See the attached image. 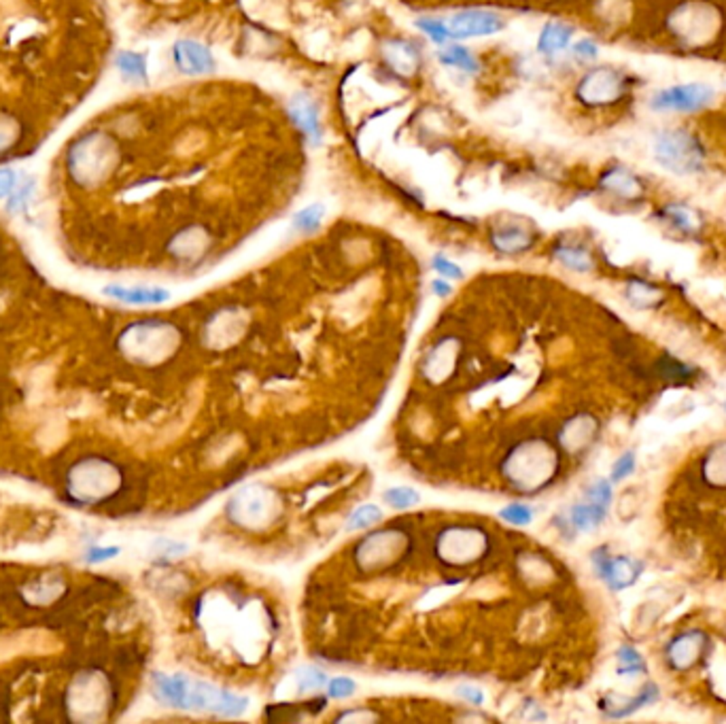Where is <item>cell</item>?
<instances>
[{
	"mask_svg": "<svg viewBox=\"0 0 726 724\" xmlns=\"http://www.w3.org/2000/svg\"><path fill=\"white\" fill-rule=\"evenodd\" d=\"M655 157L674 174H693L703 164V149L693 134L684 130H663L655 138Z\"/></svg>",
	"mask_w": 726,
	"mask_h": 724,
	"instance_id": "obj_1",
	"label": "cell"
},
{
	"mask_svg": "<svg viewBox=\"0 0 726 724\" xmlns=\"http://www.w3.org/2000/svg\"><path fill=\"white\" fill-rule=\"evenodd\" d=\"M713 100V89L705 83H682L671 85L652 96L650 107L655 111H680L693 113L710 105Z\"/></svg>",
	"mask_w": 726,
	"mask_h": 724,
	"instance_id": "obj_2",
	"label": "cell"
},
{
	"mask_svg": "<svg viewBox=\"0 0 726 724\" xmlns=\"http://www.w3.org/2000/svg\"><path fill=\"white\" fill-rule=\"evenodd\" d=\"M447 22L450 26V33L455 36V41L476 39V36H491L502 33L505 28L504 17L486 9L459 11V14L448 17Z\"/></svg>",
	"mask_w": 726,
	"mask_h": 724,
	"instance_id": "obj_3",
	"label": "cell"
},
{
	"mask_svg": "<svg viewBox=\"0 0 726 724\" xmlns=\"http://www.w3.org/2000/svg\"><path fill=\"white\" fill-rule=\"evenodd\" d=\"M173 62L181 75L200 77L217 71V60L204 42L193 39H181L173 45Z\"/></svg>",
	"mask_w": 726,
	"mask_h": 724,
	"instance_id": "obj_4",
	"label": "cell"
},
{
	"mask_svg": "<svg viewBox=\"0 0 726 724\" xmlns=\"http://www.w3.org/2000/svg\"><path fill=\"white\" fill-rule=\"evenodd\" d=\"M593 561L597 574L606 580L612 591H622V588L631 587L644 571V565L639 561H633L628 557H609L603 550L595 552Z\"/></svg>",
	"mask_w": 726,
	"mask_h": 724,
	"instance_id": "obj_5",
	"label": "cell"
},
{
	"mask_svg": "<svg viewBox=\"0 0 726 724\" xmlns=\"http://www.w3.org/2000/svg\"><path fill=\"white\" fill-rule=\"evenodd\" d=\"M289 115L296 121V126L306 134L308 141L319 147L323 143V124H321V111L313 96L306 92H297L289 105Z\"/></svg>",
	"mask_w": 726,
	"mask_h": 724,
	"instance_id": "obj_6",
	"label": "cell"
},
{
	"mask_svg": "<svg viewBox=\"0 0 726 724\" xmlns=\"http://www.w3.org/2000/svg\"><path fill=\"white\" fill-rule=\"evenodd\" d=\"M620 88L622 83L618 72L609 69H597L595 72L587 75V79H582L578 94L584 102H595V105H599V102L614 100L616 96L620 94Z\"/></svg>",
	"mask_w": 726,
	"mask_h": 724,
	"instance_id": "obj_7",
	"label": "cell"
},
{
	"mask_svg": "<svg viewBox=\"0 0 726 724\" xmlns=\"http://www.w3.org/2000/svg\"><path fill=\"white\" fill-rule=\"evenodd\" d=\"M105 296L113 297V300L126 302V304H162L170 300V291L160 287H124V285H108L105 287Z\"/></svg>",
	"mask_w": 726,
	"mask_h": 724,
	"instance_id": "obj_8",
	"label": "cell"
},
{
	"mask_svg": "<svg viewBox=\"0 0 726 724\" xmlns=\"http://www.w3.org/2000/svg\"><path fill=\"white\" fill-rule=\"evenodd\" d=\"M573 36V28L563 22H548L542 28L538 39V52L542 56H557L559 52H565L570 47Z\"/></svg>",
	"mask_w": 726,
	"mask_h": 724,
	"instance_id": "obj_9",
	"label": "cell"
},
{
	"mask_svg": "<svg viewBox=\"0 0 726 724\" xmlns=\"http://www.w3.org/2000/svg\"><path fill=\"white\" fill-rule=\"evenodd\" d=\"M115 69L130 83H149V62L147 56L140 52H119L115 56Z\"/></svg>",
	"mask_w": 726,
	"mask_h": 724,
	"instance_id": "obj_10",
	"label": "cell"
},
{
	"mask_svg": "<svg viewBox=\"0 0 726 724\" xmlns=\"http://www.w3.org/2000/svg\"><path fill=\"white\" fill-rule=\"evenodd\" d=\"M438 62L447 66V69H459L461 72H467V75H476L480 69L474 53L469 52L467 47L457 45V42H448V45H444L442 50L438 52Z\"/></svg>",
	"mask_w": 726,
	"mask_h": 724,
	"instance_id": "obj_11",
	"label": "cell"
},
{
	"mask_svg": "<svg viewBox=\"0 0 726 724\" xmlns=\"http://www.w3.org/2000/svg\"><path fill=\"white\" fill-rule=\"evenodd\" d=\"M606 514L608 508L599 506V503L595 502L578 503V506L571 508L570 522L573 525V529H578V531H593V529H597L603 521H606Z\"/></svg>",
	"mask_w": 726,
	"mask_h": 724,
	"instance_id": "obj_12",
	"label": "cell"
},
{
	"mask_svg": "<svg viewBox=\"0 0 726 724\" xmlns=\"http://www.w3.org/2000/svg\"><path fill=\"white\" fill-rule=\"evenodd\" d=\"M531 242H533L531 236L523 228H516V225L502 228L493 234V245L502 253H521L531 247Z\"/></svg>",
	"mask_w": 726,
	"mask_h": 724,
	"instance_id": "obj_13",
	"label": "cell"
},
{
	"mask_svg": "<svg viewBox=\"0 0 726 724\" xmlns=\"http://www.w3.org/2000/svg\"><path fill=\"white\" fill-rule=\"evenodd\" d=\"M323 219H325V206L323 204H308L300 209L291 219V223H294V230L300 234H313L316 230L321 228Z\"/></svg>",
	"mask_w": 726,
	"mask_h": 724,
	"instance_id": "obj_14",
	"label": "cell"
},
{
	"mask_svg": "<svg viewBox=\"0 0 726 724\" xmlns=\"http://www.w3.org/2000/svg\"><path fill=\"white\" fill-rule=\"evenodd\" d=\"M417 28L423 33L427 39L431 42H436V45H448L450 41H455L453 33H450V26L447 20H440V17H419L417 20Z\"/></svg>",
	"mask_w": 726,
	"mask_h": 724,
	"instance_id": "obj_15",
	"label": "cell"
},
{
	"mask_svg": "<svg viewBox=\"0 0 726 724\" xmlns=\"http://www.w3.org/2000/svg\"><path fill=\"white\" fill-rule=\"evenodd\" d=\"M557 259L565 268H570V270H576V272H589L590 268H593V264H590L589 253L584 251V249H578V247H561V249H557Z\"/></svg>",
	"mask_w": 726,
	"mask_h": 724,
	"instance_id": "obj_16",
	"label": "cell"
},
{
	"mask_svg": "<svg viewBox=\"0 0 726 724\" xmlns=\"http://www.w3.org/2000/svg\"><path fill=\"white\" fill-rule=\"evenodd\" d=\"M646 672L644 656L633 646H622L618 650V673L620 675H639Z\"/></svg>",
	"mask_w": 726,
	"mask_h": 724,
	"instance_id": "obj_17",
	"label": "cell"
},
{
	"mask_svg": "<svg viewBox=\"0 0 726 724\" xmlns=\"http://www.w3.org/2000/svg\"><path fill=\"white\" fill-rule=\"evenodd\" d=\"M384 503H389L391 508H398V510H406L414 506V503L420 502V495L410 486H393V489L384 491L382 495Z\"/></svg>",
	"mask_w": 726,
	"mask_h": 724,
	"instance_id": "obj_18",
	"label": "cell"
},
{
	"mask_svg": "<svg viewBox=\"0 0 726 724\" xmlns=\"http://www.w3.org/2000/svg\"><path fill=\"white\" fill-rule=\"evenodd\" d=\"M382 519V510L378 506H372V503H365V506L357 508L355 512L351 514L349 522H346V531H357V529H365L370 525H374Z\"/></svg>",
	"mask_w": 726,
	"mask_h": 724,
	"instance_id": "obj_19",
	"label": "cell"
},
{
	"mask_svg": "<svg viewBox=\"0 0 726 724\" xmlns=\"http://www.w3.org/2000/svg\"><path fill=\"white\" fill-rule=\"evenodd\" d=\"M606 185L609 187V190L625 193V196L627 193L639 190L637 179L628 173V170H612V173L606 176Z\"/></svg>",
	"mask_w": 726,
	"mask_h": 724,
	"instance_id": "obj_20",
	"label": "cell"
},
{
	"mask_svg": "<svg viewBox=\"0 0 726 724\" xmlns=\"http://www.w3.org/2000/svg\"><path fill=\"white\" fill-rule=\"evenodd\" d=\"M296 682L297 689L302 692L319 691L323 686H327V675L319 672V669H302V672L296 675Z\"/></svg>",
	"mask_w": 726,
	"mask_h": 724,
	"instance_id": "obj_21",
	"label": "cell"
},
{
	"mask_svg": "<svg viewBox=\"0 0 726 724\" xmlns=\"http://www.w3.org/2000/svg\"><path fill=\"white\" fill-rule=\"evenodd\" d=\"M499 519L512 522V525H529L533 519V510L524 503H510L504 510H499Z\"/></svg>",
	"mask_w": 726,
	"mask_h": 724,
	"instance_id": "obj_22",
	"label": "cell"
},
{
	"mask_svg": "<svg viewBox=\"0 0 726 724\" xmlns=\"http://www.w3.org/2000/svg\"><path fill=\"white\" fill-rule=\"evenodd\" d=\"M431 268L438 272L442 278H448V281H461L463 277V270L459 264H455L453 259L444 258V255H436V258L431 259Z\"/></svg>",
	"mask_w": 726,
	"mask_h": 724,
	"instance_id": "obj_23",
	"label": "cell"
},
{
	"mask_svg": "<svg viewBox=\"0 0 726 724\" xmlns=\"http://www.w3.org/2000/svg\"><path fill=\"white\" fill-rule=\"evenodd\" d=\"M658 699V691H656V686L655 684H646V689H642V692H639V695L633 699L631 703L628 705H625V710H620V711H614V718H620V716H627V714H631V711H637L639 708H644V705H648V703H655Z\"/></svg>",
	"mask_w": 726,
	"mask_h": 724,
	"instance_id": "obj_24",
	"label": "cell"
},
{
	"mask_svg": "<svg viewBox=\"0 0 726 724\" xmlns=\"http://www.w3.org/2000/svg\"><path fill=\"white\" fill-rule=\"evenodd\" d=\"M589 502L599 503V506H609L612 502V480H597L595 484L589 486L587 491Z\"/></svg>",
	"mask_w": 726,
	"mask_h": 724,
	"instance_id": "obj_25",
	"label": "cell"
},
{
	"mask_svg": "<svg viewBox=\"0 0 726 724\" xmlns=\"http://www.w3.org/2000/svg\"><path fill=\"white\" fill-rule=\"evenodd\" d=\"M357 684L351 678H334L327 680V697L329 699H346L355 695Z\"/></svg>",
	"mask_w": 726,
	"mask_h": 724,
	"instance_id": "obj_26",
	"label": "cell"
},
{
	"mask_svg": "<svg viewBox=\"0 0 726 724\" xmlns=\"http://www.w3.org/2000/svg\"><path fill=\"white\" fill-rule=\"evenodd\" d=\"M633 470H636V455L625 453L614 464L612 474H609V480H612V483H620V480H625L627 476H631Z\"/></svg>",
	"mask_w": 726,
	"mask_h": 724,
	"instance_id": "obj_27",
	"label": "cell"
},
{
	"mask_svg": "<svg viewBox=\"0 0 726 724\" xmlns=\"http://www.w3.org/2000/svg\"><path fill=\"white\" fill-rule=\"evenodd\" d=\"M22 176L11 168H0V200H9L15 187L20 185Z\"/></svg>",
	"mask_w": 726,
	"mask_h": 724,
	"instance_id": "obj_28",
	"label": "cell"
},
{
	"mask_svg": "<svg viewBox=\"0 0 726 724\" xmlns=\"http://www.w3.org/2000/svg\"><path fill=\"white\" fill-rule=\"evenodd\" d=\"M665 215L671 219V223L680 230H693L694 228V219L691 215V211L682 209V206H671V209L665 211Z\"/></svg>",
	"mask_w": 726,
	"mask_h": 724,
	"instance_id": "obj_29",
	"label": "cell"
},
{
	"mask_svg": "<svg viewBox=\"0 0 726 724\" xmlns=\"http://www.w3.org/2000/svg\"><path fill=\"white\" fill-rule=\"evenodd\" d=\"M119 555L118 546H107V549H91L85 555V561L88 563H105L108 559H115Z\"/></svg>",
	"mask_w": 726,
	"mask_h": 724,
	"instance_id": "obj_30",
	"label": "cell"
},
{
	"mask_svg": "<svg viewBox=\"0 0 726 724\" xmlns=\"http://www.w3.org/2000/svg\"><path fill=\"white\" fill-rule=\"evenodd\" d=\"M597 53H599V50L590 39H582L573 45V56L578 60H595Z\"/></svg>",
	"mask_w": 726,
	"mask_h": 724,
	"instance_id": "obj_31",
	"label": "cell"
},
{
	"mask_svg": "<svg viewBox=\"0 0 726 724\" xmlns=\"http://www.w3.org/2000/svg\"><path fill=\"white\" fill-rule=\"evenodd\" d=\"M459 695H461L463 699H466V701L474 703V705H482V703H485V692L478 691V689H474V686H461V689H459Z\"/></svg>",
	"mask_w": 726,
	"mask_h": 724,
	"instance_id": "obj_32",
	"label": "cell"
},
{
	"mask_svg": "<svg viewBox=\"0 0 726 724\" xmlns=\"http://www.w3.org/2000/svg\"><path fill=\"white\" fill-rule=\"evenodd\" d=\"M431 291L438 297H448L453 294V287H450L448 278H436V281H431Z\"/></svg>",
	"mask_w": 726,
	"mask_h": 724,
	"instance_id": "obj_33",
	"label": "cell"
}]
</instances>
